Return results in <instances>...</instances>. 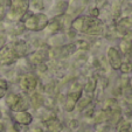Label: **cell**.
<instances>
[{
  "label": "cell",
  "mask_w": 132,
  "mask_h": 132,
  "mask_svg": "<svg viewBox=\"0 0 132 132\" xmlns=\"http://www.w3.org/2000/svg\"><path fill=\"white\" fill-rule=\"evenodd\" d=\"M26 29V27H25V25H23V22H15L14 25L12 26V33L13 34H19V33H22L23 30Z\"/></svg>",
  "instance_id": "8992f818"
},
{
  "label": "cell",
  "mask_w": 132,
  "mask_h": 132,
  "mask_svg": "<svg viewBox=\"0 0 132 132\" xmlns=\"http://www.w3.org/2000/svg\"><path fill=\"white\" fill-rule=\"evenodd\" d=\"M0 1H1V0H0ZM4 14H5V5L1 3V4H0V20L3 19Z\"/></svg>",
  "instance_id": "ba28073f"
},
{
  "label": "cell",
  "mask_w": 132,
  "mask_h": 132,
  "mask_svg": "<svg viewBox=\"0 0 132 132\" xmlns=\"http://www.w3.org/2000/svg\"><path fill=\"white\" fill-rule=\"evenodd\" d=\"M60 28H61L60 22L57 21V19H55L53 22H49V23H48L47 27H46V29H47L49 33H55V32H57Z\"/></svg>",
  "instance_id": "5b68a950"
},
{
  "label": "cell",
  "mask_w": 132,
  "mask_h": 132,
  "mask_svg": "<svg viewBox=\"0 0 132 132\" xmlns=\"http://www.w3.org/2000/svg\"><path fill=\"white\" fill-rule=\"evenodd\" d=\"M29 7L33 12L43 10V0H29Z\"/></svg>",
  "instance_id": "277c9868"
},
{
  "label": "cell",
  "mask_w": 132,
  "mask_h": 132,
  "mask_svg": "<svg viewBox=\"0 0 132 132\" xmlns=\"http://www.w3.org/2000/svg\"><path fill=\"white\" fill-rule=\"evenodd\" d=\"M105 1H106V0H96V4H97L98 6H102V5H104Z\"/></svg>",
  "instance_id": "30bf717a"
},
{
  "label": "cell",
  "mask_w": 132,
  "mask_h": 132,
  "mask_svg": "<svg viewBox=\"0 0 132 132\" xmlns=\"http://www.w3.org/2000/svg\"><path fill=\"white\" fill-rule=\"evenodd\" d=\"M28 8H29V0H13L11 10L7 13L8 19L18 22L28 12Z\"/></svg>",
  "instance_id": "7a4b0ae2"
},
{
  "label": "cell",
  "mask_w": 132,
  "mask_h": 132,
  "mask_svg": "<svg viewBox=\"0 0 132 132\" xmlns=\"http://www.w3.org/2000/svg\"><path fill=\"white\" fill-rule=\"evenodd\" d=\"M89 16L98 19V16H100V10H98V7L90 8V10H89Z\"/></svg>",
  "instance_id": "52a82bcc"
},
{
  "label": "cell",
  "mask_w": 132,
  "mask_h": 132,
  "mask_svg": "<svg viewBox=\"0 0 132 132\" xmlns=\"http://www.w3.org/2000/svg\"><path fill=\"white\" fill-rule=\"evenodd\" d=\"M103 28L102 21L91 16H83V22L81 27V32L87 34H96L100 33Z\"/></svg>",
  "instance_id": "3957f363"
},
{
  "label": "cell",
  "mask_w": 132,
  "mask_h": 132,
  "mask_svg": "<svg viewBox=\"0 0 132 132\" xmlns=\"http://www.w3.org/2000/svg\"><path fill=\"white\" fill-rule=\"evenodd\" d=\"M26 18V20L23 21L26 29L29 30H42L47 27L49 23V19L46 14L43 13H32Z\"/></svg>",
  "instance_id": "6da1fadb"
},
{
  "label": "cell",
  "mask_w": 132,
  "mask_h": 132,
  "mask_svg": "<svg viewBox=\"0 0 132 132\" xmlns=\"http://www.w3.org/2000/svg\"><path fill=\"white\" fill-rule=\"evenodd\" d=\"M5 40H6V36H5V34L4 33H1L0 32V47L4 45V42H5Z\"/></svg>",
  "instance_id": "9c48e42d"
}]
</instances>
